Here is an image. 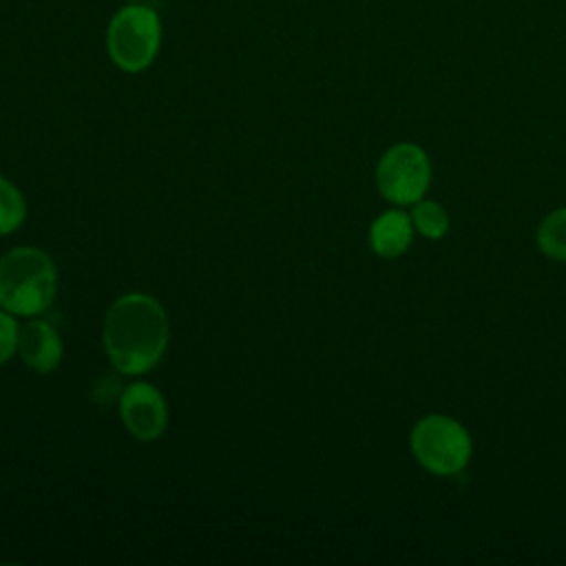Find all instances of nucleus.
Here are the masks:
<instances>
[{
  "instance_id": "4",
  "label": "nucleus",
  "mask_w": 566,
  "mask_h": 566,
  "mask_svg": "<svg viewBox=\"0 0 566 566\" xmlns=\"http://www.w3.org/2000/svg\"><path fill=\"white\" fill-rule=\"evenodd\" d=\"M409 447L424 471L442 478L464 471L473 453V442L467 427L444 413L422 416L411 427Z\"/></svg>"
},
{
  "instance_id": "9",
  "label": "nucleus",
  "mask_w": 566,
  "mask_h": 566,
  "mask_svg": "<svg viewBox=\"0 0 566 566\" xmlns=\"http://www.w3.org/2000/svg\"><path fill=\"white\" fill-rule=\"evenodd\" d=\"M535 239L544 256L566 263V206L555 208L539 221Z\"/></svg>"
},
{
  "instance_id": "1",
  "label": "nucleus",
  "mask_w": 566,
  "mask_h": 566,
  "mask_svg": "<svg viewBox=\"0 0 566 566\" xmlns=\"http://www.w3.org/2000/svg\"><path fill=\"white\" fill-rule=\"evenodd\" d=\"M168 345V318L148 294L119 296L104 321V347L122 374H144L159 363Z\"/></svg>"
},
{
  "instance_id": "3",
  "label": "nucleus",
  "mask_w": 566,
  "mask_h": 566,
  "mask_svg": "<svg viewBox=\"0 0 566 566\" xmlns=\"http://www.w3.org/2000/svg\"><path fill=\"white\" fill-rule=\"evenodd\" d=\"M161 46V18L144 2H126L117 9L106 27V53L111 62L126 71L148 69Z\"/></svg>"
},
{
  "instance_id": "6",
  "label": "nucleus",
  "mask_w": 566,
  "mask_h": 566,
  "mask_svg": "<svg viewBox=\"0 0 566 566\" xmlns=\"http://www.w3.org/2000/svg\"><path fill=\"white\" fill-rule=\"evenodd\" d=\"M119 413L130 436L142 442L157 440L168 422L164 396L150 382H133L122 391Z\"/></svg>"
},
{
  "instance_id": "11",
  "label": "nucleus",
  "mask_w": 566,
  "mask_h": 566,
  "mask_svg": "<svg viewBox=\"0 0 566 566\" xmlns=\"http://www.w3.org/2000/svg\"><path fill=\"white\" fill-rule=\"evenodd\" d=\"M27 217V203L20 190L0 175V234H11L22 226Z\"/></svg>"
},
{
  "instance_id": "10",
  "label": "nucleus",
  "mask_w": 566,
  "mask_h": 566,
  "mask_svg": "<svg viewBox=\"0 0 566 566\" xmlns=\"http://www.w3.org/2000/svg\"><path fill=\"white\" fill-rule=\"evenodd\" d=\"M411 223H413V230L418 234H422L424 239H442L449 230V214L444 210L442 203L433 201V199H420L413 203V210H411Z\"/></svg>"
},
{
  "instance_id": "13",
  "label": "nucleus",
  "mask_w": 566,
  "mask_h": 566,
  "mask_svg": "<svg viewBox=\"0 0 566 566\" xmlns=\"http://www.w3.org/2000/svg\"><path fill=\"white\" fill-rule=\"evenodd\" d=\"M124 2H146V0H124Z\"/></svg>"
},
{
  "instance_id": "5",
  "label": "nucleus",
  "mask_w": 566,
  "mask_h": 566,
  "mask_svg": "<svg viewBox=\"0 0 566 566\" xmlns=\"http://www.w3.org/2000/svg\"><path fill=\"white\" fill-rule=\"evenodd\" d=\"M431 184V161L422 146L413 142L394 144L376 166V188L382 199L396 206H413Z\"/></svg>"
},
{
  "instance_id": "12",
  "label": "nucleus",
  "mask_w": 566,
  "mask_h": 566,
  "mask_svg": "<svg viewBox=\"0 0 566 566\" xmlns=\"http://www.w3.org/2000/svg\"><path fill=\"white\" fill-rule=\"evenodd\" d=\"M18 332L20 327L11 316V312L0 310V365L7 363L18 349Z\"/></svg>"
},
{
  "instance_id": "8",
  "label": "nucleus",
  "mask_w": 566,
  "mask_h": 566,
  "mask_svg": "<svg viewBox=\"0 0 566 566\" xmlns=\"http://www.w3.org/2000/svg\"><path fill=\"white\" fill-rule=\"evenodd\" d=\"M411 217L398 208L385 210L369 226V248L382 259H396L405 254L413 241Z\"/></svg>"
},
{
  "instance_id": "7",
  "label": "nucleus",
  "mask_w": 566,
  "mask_h": 566,
  "mask_svg": "<svg viewBox=\"0 0 566 566\" xmlns=\"http://www.w3.org/2000/svg\"><path fill=\"white\" fill-rule=\"evenodd\" d=\"M20 358L35 371L49 374L62 360V340L46 321H27L18 332Z\"/></svg>"
},
{
  "instance_id": "2",
  "label": "nucleus",
  "mask_w": 566,
  "mask_h": 566,
  "mask_svg": "<svg viewBox=\"0 0 566 566\" xmlns=\"http://www.w3.org/2000/svg\"><path fill=\"white\" fill-rule=\"evenodd\" d=\"M57 292V272L38 248H15L0 259V307L33 316L44 312Z\"/></svg>"
}]
</instances>
